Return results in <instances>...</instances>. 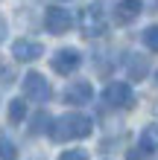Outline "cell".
Here are the masks:
<instances>
[{"mask_svg":"<svg viewBox=\"0 0 158 160\" xmlns=\"http://www.w3.org/2000/svg\"><path fill=\"white\" fill-rule=\"evenodd\" d=\"M44 55V44L38 41H32V38H18L12 44V58L15 61H24V64H30L35 58H41Z\"/></svg>","mask_w":158,"mask_h":160,"instance_id":"ba28073f","label":"cell"},{"mask_svg":"<svg viewBox=\"0 0 158 160\" xmlns=\"http://www.w3.org/2000/svg\"><path fill=\"white\" fill-rule=\"evenodd\" d=\"M44 26H47V32H53V35H64L73 26V15L68 9H62V6H50L47 12H44Z\"/></svg>","mask_w":158,"mask_h":160,"instance_id":"8992f818","label":"cell"},{"mask_svg":"<svg viewBox=\"0 0 158 160\" xmlns=\"http://www.w3.org/2000/svg\"><path fill=\"white\" fill-rule=\"evenodd\" d=\"M141 41H144V47H146L150 52H158V23L146 26V29L141 32Z\"/></svg>","mask_w":158,"mask_h":160,"instance_id":"5bb4252c","label":"cell"},{"mask_svg":"<svg viewBox=\"0 0 158 160\" xmlns=\"http://www.w3.org/2000/svg\"><path fill=\"white\" fill-rule=\"evenodd\" d=\"M24 119H26V102L24 99H12L9 102V122L18 125V122H24Z\"/></svg>","mask_w":158,"mask_h":160,"instance_id":"7c38bea8","label":"cell"},{"mask_svg":"<svg viewBox=\"0 0 158 160\" xmlns=\"http://www.w3.org/2000/svg\"><path fill=\"white\" fill-rule=\"evenodd\" d=\"M0 160H18V148L6 134H0Z\"/></svg>","mask_w":158,"mask_h":160,"instance_id":"9a60e30c","label":"cell"},{"mask_svg":"<svg viewBox=\"0 0 158 160\" xmlns=\"http://www.w3.org/2000/svg\"><path fill=\"white\" fill-rule=\"evenodd\" d=\"M103 99L111 108H132L135 105V90H132V84H126V82H111V84H106Z\"/></svg>","mask_w":158,"mask_h":160,"instance_id":"5b68a950","label":"cell"},{"mask_svg":"<svg viewBox=\"0 0 158 160\" xmlns=\"http://www.w3.org/2000/svg\"><path fill=\"white\" fill-rule=\"evenodd\" d=\"M59 160H91V154L85 148H68V152H62Z\"/></svg>","mask_w":158,"mask_h":160,"instance_id":"2e32d148","label":"cell"},{"mask_svg":"<svg viewBox=\"0 0 158 160\" xmlns=\"http://www.w3.org/2000/svg\"><path fill=\"white\" fill-rule=\"evenodd\" d=\"M108 0H97V3H91L82 9V18H79V26H82V35L85 38H97V35L106 32L108 26Z\"/></svg>","mask_w":158,"mask_h":160,"instance_id":"7a4b0ae2","label":"cell"},{"mask_svg":"<svg viewBox=\"0 0 158 160\" xmlns=\"http://www.w3.org/2000/svg\"><path fill=\"white\" fill-rule=\"evenodd\" d=\"M155 84H158V70H155Z\"/></svg>","mask_w":158,"mask_h":160,"instance_id":"ac0fdd59","label":"cell"},{"mask_svg":"<svg viewBox=\"0 0 158 160\" xmlns=\"http://www.w3.org/2000/svg\"><path fill=\"white\" fill-rule=\"evenodd\" d=\"M53 128V119H50V114L47 111H38V114L32 117V125H30V131L32 134H41V131H50Z\"/></svg>","mask_w":158,"mask_h":160,"instance_id":"4fadbf2b","label":"cell"},{"mask_svg":"<svg viewBox=\"0 0 158 160\" xmlns=\"http://www.w3.org/2000/svg\"><path fill=\"white\" fill-rule=\"evenodd\" d=\"M24 96L30 99V102H35V105H44V102H50L53 88H50V82L44 79L41 73L30 70V73L24 76Z\"/></svg>","mask_w":158,"mask_h":160,"instance_id":"3957f363","label":"cell"},{"mask_svg":"<svg viewBox=\"0 0 158 160\" xmlns=\"http://www.w3.org/2000/svg\"><path fill=\"white\" fill-rule=\"evenodd\" d=\"M141 9H144L141 0H120V3L114 6V12H111V18H114L117 26H129L138 15H141Z\"/></svg>","mask_w":158,"mask_h":160,"instance_id":"9c48e42d","label":"cell"},{"mask_svg":"<svg viewBox=\"0 0 158 160\" xmlns=\"http://www.w3.org/2000/svg\"><path fill=\"white\" fill-rule=\"evenodd\" d=\"M91 131H94V119L82 111H70V114H62L59 119H53L50 128V140L53 143H68V140H85Z\"/></svg>","mask_w":158,"mask_h":160,"instance_id":"6da1fadb","label":"cell"},{"mask_svg":"<svg viewBox=\"0 0 158 160\" xmlns=\"http://www.w3.org/2000/svg\"><path fill=\"white\" fill-rule=\"evenodd\" d=\"M6 35H9V23H6V18L0 15V44L6 41Z\"/></svg>","mask_w":158,"mask_h":160,"instance_id":"e0dca14e","label":"cell"},{"mask_svg":"<svg viewBox=\"0 0 158 160\" xmlns=\"http://www.w3.org/2000/svg\"><path fill=\"white\" fill-rule=\"evenodd\" d=\"M91 99H94V84L85 82V79H79V82L68 84V90H64V102H68V105H73V108L88 105Z\"/></svg>","mask_w":158,"mask_h":160,"instance_id":"52a82bcc","label":"cell"},{"mask_svg":"<svg viewBox=\"0 0 158 160\" xmlns=\"http://www.w3.org/2000/svg\"><path fill=\"white\" fill-rule=\"evenodd\" d=\"M146 73H150V61H146V55H132V58H129V79L141 82Z\"/></svg>","mask_w":158,"mask_h":160,"instance_id":"8fae6325","label":"cell"},{"mask_svg":"<svg viewBox=\"0 0 158 160\" xmlns=\"http://www.w3.org/2000/svg\"><path fill=\"white\" fill-rule=\"evenodd\" d=\"M50 67L59 73V76H70V73H76V70L82 67V52L73 50V47H62V50L53 52Z\"/></svg>","mask_w":158,"mask_h":160,"instance_id":"277c9868","label":"cell"},{"mask_svg":"<svg viewBox=\"0 0 158 160\" xmlns=\"http://www.w3.org/2000/svg\"><path fill=\"white\" fill-rule=\"evenodd\" d=\"M138 148H141V152H146V154L158 152V125H155V122H152V125H146V128L141 131V137H138Z\"/></svg>","mask_w":158,"mask_h":160,"instance_id":"30bf717a","label":"cell"}]
</instances>
